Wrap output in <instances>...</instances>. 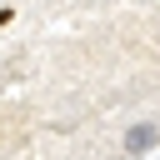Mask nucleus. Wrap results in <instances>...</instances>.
<instances>
[{
	"label": "nucleus",
	"mask_w": 160,
	"mask_h": 160,
	"mask_svg": "<svg viewBox=\"0 0 160 160\" xmlns=\"http://www.w3.org/2000/svg\"><path fill=\"white\" fill-rule=\"evenodd\" d=\"M155 140H160V125H135V130L125 135V155H145Z\"/></svg>",
	"instance_id": "obj_1"
}]
</instances>
